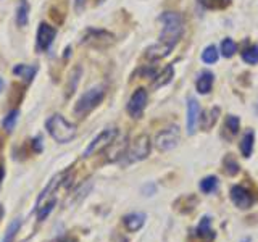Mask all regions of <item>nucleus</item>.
Returning a JSON list of instances; mask_svg holds the SVG:
<instances>
[{
  "label": "nucleus",
  "instance_id": "19",
  "mask_svg": "<svg viewBox=\"0 0 258 242\" xmlns=\"http://www.w3.org/2000/svg\"><path fill=\"white\" fill-rule=\"evenodd\" d=\"M173 75H174V68H173V65H168V67L163 70V73H161V75H158V76H157L155 83H153V87L158 89V87H161V86H166V84L169 83V81L173 79Z\"/></svg>",
  "mask_w": 258,
  "mask_h": 242
},
{
  "label": "nucleus",
  "instance_id": "1",
  "mask_svg": "<svg viewBox=\"0 0 258 242\" xmlns=\"http://www.w3.org/2000/svg\"><path fill=\"white\" fill-rule=\"evenodd\" d=\"M160 21L163 23V29H161L158 42L166 44L169 47H174L184 32L182 16L176 12H165L160 16Z\"/></svg>",
  "mask_w": 258,
  "mask_h": 242
},
{
  "label": "nucleus",
  "instance_id": "9",
  "mask_svg": "<svg viewBox=\"0 0 258 242\" xmlns=\"http://www.w3.org/2000/svg\"><path fill=\"white\" fill-rule=\"evenodd\" d=\"M231 200L234 202V205L242 208V210H247L252 207L253 204V197L247 189H244L242 186H234L231 189Z\"/></svg>",
  "mask_w": 258,
  "mask_h": 242
},
{
  "label": "nucleus",
  "instance_id": "33",
  "mask_svg": "<svg viewBox=\"0 0 258 242\" xmlns=\"http://www.w3.org/2000/svg\"><path fill=\"white\" fill-rule=\"evenodd\" d=\"M2 89H4V81H2V78H0V92H2Z\"/></svg>",
  "mask_w": 258,
  "mask_h": 242
},
{
  "label": "nucleus",
  "instance_id": "26",
  "mask_svg": "<svg viewBox=\"0 0 258 242\" xmlns=\"http://www.w3.org/2000/svg\"><path fill=\"white\" fill-rule=\"evenodd\" d=\"M218 56H220V53H218V48L215 45H208L205 50L202 52V60L205 63H215L218 60Z\"/></svg>",
  "mask_w": 258,
  "mask_h": 242
},
{
  "label": "nucleus",
  "instance_id": "24",
  "mask_svg": "<svg viewBox=\"0 0 258 242\" xmlns=\"http://www.w3.org/2000/svg\"><path fill=\"white\" fill-rule=\"evenodd\" d=\"M242 60L248 65L258 63V45H252V47L245 48V50L242 52Z\"/></svg>",
  "mask_w": 258,
  "mask_h": 242
},
{
  "label": "nucleus",
  "instance_id": "18",
  "mask_svg": "<svg viewBox=\"0 0 258 242\" xmlns=\"http://www.w3.org/2000/svg\"><path fill=\"white\" fill-rule=\"evenodd\" d=\"M253 141H255V134H253V131H247L244 136H242V141H240V152H242V155H244L245 158H248L250 155H252Z\"/></svg>",
  "mask_w": 258,
  "mask_h": 242
},
{
  "label": "nucleus",
  "instance_id": "28",
  "mask_svg": "<svg viewBox=\"0 0 258 242\" xmlns=\"http://www.w3.org/2000/svg\"><path fill=\"white\" fill-rule=\"evenodd\" d=\"M224 171L226 173H228L229 176H234V174H237L239 173V166H237V163H236V161H234L231 157H228V158H226L224 160Z\"/></svg>",
  "mask_w": 258,
  "mask_h": 242
},
{
  "label": "nucleus",
  "instance_id": "6",
  "mask_svg": "<svg viewBox=\"0 0 258 242\" xmlns=\"http://www.w3.org/2000/svg\"><path fill=\"white\" fill-rule=\"evenodd\" d=\"M116 136H118V129H116V128H108V129H105V131H102L91 144L87 145V149L84 150V157H91V155H94V153H97V152H100V150H103V149L110 147L111 142H115Z\"/></svg>",
  "mask_w": 258,
  "mask_h": 242
},
{
  "label": "nucleus",
  "instance_id": "31",
  "mask_svg": "<svg viewBox=\"0 0 258 242\" xmlns=\"http://www.w3.org/2000/svg\"><path fill=\"white\" fill-rule=\"evenodd\" d=\"M4 177H5V169H4V166H0V186H2Z\"/></svg>",
  "mask_w": 258,
  "mask_h": 242
},
{
  "label": "nucleus",
  "instance_id": "8",
  "mask_svg": "<svg viewBox=\"0 0 258 242\" xmlns=\"http://www.w3.org/2000/svg\"><path fill=\"white\" fill-rule=\"evenodd\" d=\"M56 36V29L50 26L48 23H40L37 29V48L40 52H45L52 45L53 39Z\"/></svg>",
  "mask_w": 258,
  "mask_h": 242
},
{
  "label": "nucleus",
  "instance_id": "17",
  "mask_svg": "<svg viewBox=\"0 0 258 242\" xmlns=\"http://www.w3.org/2000/svg\"><path fill=\"white\" fill-rule=\"evenodd\" d=\"M29 20V4L26 0H20L18 7H16V23L18 26H26Z\"/></svg>",
  "mask_w": 258,
  "mask_h": 242
},
{
  "label": "nucleus",
  "instance_id": "15",
  "mask_svg": "<svg viewBox=\"0 0 258 242\" xmlns=\"http://www.w3.org/2000/svg\"><path fill=\"white\" fill-rule=\"evenodd\" d=\"M171 50H173V47H169L166 44H161V42H157L155 45H152V47L147 48L145 56H147L149 60H158V58H163V56H166Z\"/></svg>",
  "mask_w": 258,
  "mask_h": 242
},
{
  "label": "nucleus",
  "instance_id": "7",
  "mask_svg": "<svg viewBox=\"0 0 258 242\" xmlns=\"http://www.w3.org/2000/svg\"><path fill=\"white\" fill-rule=\"evenodd\" d=\"M147 91L142 87H139L137 91H134V94L131 95V99L127 102V113L133 118H141L142 113L147 107Z\"/></svg>",
  "mask_w": 258,
  "mask_h": 242
},
{
  "label": "nucleus",
  "instance_id": "4",
  "mask_svg": "<svg viewBox=\"0 0 258 242\" xmlns=\"http://www.w3.org/2000/svg\"><path fill=\"white\" fill-rule=\"evenodd\" d=\"M150 149H152V144H150V137L147 134L136 137L134 142L131 144V147L126 152V161L127 163H134V161H141L144 158H147Z\"/></svg>",
  "mask_w": 258,
  "mask_h": 242
},
{
  "label": "nucleus",
  "instance_id": "14",
  "mask_svg": "<svg viewBox=\"0 0 258 242\" xmlns=\"http://www.w3.org/2000/svg\"><path fill=\"white\" fill-rule=\"evenodd\" d=\"M213 81H215V76H213V73H210V71H204L202 75L197 78V92L199 94H208L210 91H212V87H213Z\"/></svg>",
  "mask_w": 258,
  "mask_h": 242
},
{
  "label": "nucleus",
  "instance_id": "21",
  "mask_svg": "<svg viewBox=\"0 0 258 242\" xmlns=\"http://www.w3.org/2000/svg\"><path fill=\"white\" fill-rule=\"evenodd\" d=\"M18 115H20V110H12V111H8V115L2 119V126L7 133L13 131L16 121H18Z\"/></svg>",
  "mask_w": 258,
  "mask_h": 242
},
{
  "label": "nucleus",
  "instance_id": "10",
  "mask_svg": "<svg viewBox=\"0 0 258 242\" xmlns=\"http://www.w3.org/2000/svg\"><path fill=\"white\" fill-rule=\"evenodd\" d=\"M84 44H92L94 47H100L99 42H102L103 47H107L113 42V36L107 31H102V29H89L86 32V36L83 39Z\"/></svg>",
  "mask_w": 258,
  "mask_h": 242
},
{
  "label": "nucleus",
  "instance_id": "3",
  "mask_svg": "<svg viewBox=\"0 0 258 242\" xmlns=\"http://www.w3.org/2000/svg\"><path fill=\"white\" fill-rule=\"evenodd\" d=\"M105 97V89L102 86H97L87 91L79 97L78 103L75 105V115L78 118L86 116L87 113H91L97 105H99Z\"/></svg>",
  "mask_w": 258,
  "mask_h": 242
},
{
  "label": "nucleus",
  "instance_id": "2",
  "mask_svg": "<svg viewBox=\"0 0 258 242\" xmlns=\"http://www.w3.org/2000/svg\"><path fill=\"white\" fill-rule=\"evenodd\" d=\"M45 129L58 144H68L76 137L78 129L76 126L61 115H52L47 119Z\"/></svg>",
  "mask_w": 258,
  "mask_h": 242
},
{
  "label": "nucleus",
  "instance_id": "27",
  "mask_svg": "<svg viewBox=\"0 0 258 242\" xmlns=\"http://www.w3.org/2000/svg\"><path fill=\"white\" fill-rule=\"evenodd\" d=\"M226 129H229V133L231 136L234 134H237L239 131V128H240V119L237 116H234V115H229L228 118H226Z\"/></svg>",
  "mask_w": 258,
  "mask_h": 242
},
{
  "label": "nucleus",
  "instance_id": "12",
  "mask_svg": "<svg viewBox=\"0 0 258 242\" xmlns=\"http://www.w3.org/2000/svg\"><path fill=\"white\" fill-rule=\"evenodd\" d=\"M196 236L200 237V239H205L208 242H212L216 237V232L212 228V220H210L208 216L202 218V221L199 223L197 229H196Z\"/></svg>",
  "mask_w": 258,
  "mask_h": 242
},
{
  "label": "nucleus",
  "instance_id": "11",
  "mask_svg": "<svg viewBox=\"0 0 258 242\" xmlns=\"http://www.w3.org/2000/svg\"><path fill=\"white\" fill-rule=\"evenodd\" d=\"M199 115H200V105L194 97H190L187 100V121H185V125H187V133L190 136L196 134V131H197V125L200 119Z\"/></svg>",
  "mask_w": 258,
  "mask_h": 242
},
{
  "label": "nucleus",
  "instance_id": "32",
  "mask_svg": "<svg viewBox=\"0 0 258 242\" xmlns=\"http://www.w3.org/2000/svg\"><path fill=\"white\" fill-rule=\"evenodd\" d=\"M4 216H5V208H4V205L0 204V221L4 220Z\"/></svg>",
  "mask_w": 258,
  "mask_h": 242
},
{
  "label": "nucleus",
  "instance_id": "13",
  "mask_svg": "<svg viewBox=\"0 0 258 242\" xmlns=\"http://www.w3.org/2000/svg\"><path fill=\"white\" fill-rule=\"evenodd\" d=\"M145 213H129V215H126L124 218H123V223H124V226H126V229L129 231V232H136V231H139L142 226H144V223H145Z\"/></svg>",
  "mask_w": 258,
  "mask_h": 242
},
{
  "label": "nucleus",
  "instance_id": "23",
  "mask_svg": "<svg viewBox=\"0 0 258 242\" xmlns=\"http://www.w3.org/2000/svg\"><path fill=\"white\" fill-rule=\"evenodd\" d=\"M237 52V45L236 42H234L232 39H224L223 40V44H221V53L223 56H226V58H231V56H234Z\"/></svg>",
  "mask_w": 258,
  "mask_h": 242
},
{
  "label": "nucleus",
  "instance_id": "30",
  "mask_svg": "<svg viewBox=\"0 0 258 242\" xmlns=\"http://www.w3.org/2000/svg\"><path fill=\"white\" fill-rule=\"evenodd\" d=\"M55 242H76V239L75 237H70V236H64V237L56 239Z\"/></svg>",
  "mask_w": 258,
  "mask_h": 242
},
{
  "label": "nucleus",
  "instance_id": "5",
  "mask_svg": "<svg viewBox=\"0 0 258 242\" xmlns=\"http://www.w3.org/2000/svg\"><path fill=\"white\" fill-rule=\"evenodd\" d=\"M181 141V131L177 126H168L163 131H160L155 137V147L160 152L173 150Z\"/></svg>",
  "mask_w": 258,
  "mask_h": 242
},
{
  "label": "nucleus",
  "instance_id": "29",
  "mask_svg": "<svg viewBox=\"0 0 258 242\" xmlns=\"http://www.w3.org/2000/svg\"><path fill=\"white\" fill-rule=\"evenodd\" d=\"M200 4H204L208 8H221L229 4V0H200Z\"/></svg>",
  "mask_w": 258,
  "mask_h": 242
},
{
  "label": "nucleus",
  "instance_id": "22",
  "mask_svg": "<svg viewBox=\"0 0 258 242\" xmlns=\"http://www.w3.org/2000/svg\"><path fill=\"white\" fill-rule=\"evenodd\" d=\"M218 188V177L216 176H207L200 181V191L205 194H212Z\"/></svg>",
  "mask_w": 258,
  "mask_h": 242
},
{
  "label": "nucleus",
  "instance_id": "25",
  "mask_svg": "<svg viewBox=\"0 0 258 242\" xmlns=\"http://www.w3.org/2000/svg\"><path fill=\"white\" fill-rule=\"evenodd\" d=\"M55 204H56V200H55V197H53V199L48 200L47 204H44L42 207H39V208H37V220H39V221H44L45 218H47L48 215H50V212L53 210Z\"/></svg>",
  "mask_w": 258,
  "mask_h": 242
},
{
  "label": "nucleus",
  "instance_id": "16",
  "mask_svg": "<svg viewBox=\"0 0 258 242\" xmlns=\"http://www.w3.org/2000/svg\"><path fill=\"white\" fill-rule=\"evenodd\" d=\"M13 73L18 78H23L26 83H31L37 73V67H34V65H16L13 68Z\"/></svg>",
  "mask_w": 258,
  "mask_h": 242
},
{
  "label": "nucleus",
  "instance_id": "20",
  "mask_svg": "<svg viewBox=\"0 0 258 242\" xmlns=\"http://www.w3.org/2000/svg\"><path fill=\"white\" fill-rule=\"evenodd\" d=\"M20 228H21V220H20V218H16V220L12 221L10 226L7 228V231H5V234H4L2 242H13V240H15V236H16V232L20 231Z\"/></svg>",
  "mask_w": 258,
  "mask_h": 242
}]
</instances>
